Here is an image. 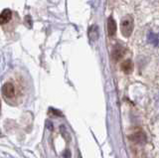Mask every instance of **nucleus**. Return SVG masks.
Segmentation results:
<instances>
[{
	"mask_svg": "<svg viewBox=\"0 0 159 158\" xmlns=\"http://www.w3.org/2000/svg\"><path fill=\"white\" fill-rule=\"evenodd\" d=\"M11 17H12V11L10 9H4L0 13V25H4V24L9 22Z\"/></svg>",
	"mask_w": 159,
	"mask_h": 158,
	"instance_id": "nucleus-4",
	"label": "nucleus"
},
{
	"mask_svg": "<svg viewBox=\"0 0 159 158\" xmlns=\"http://www.w3.org/2000/svg\"><path fill=\"white\" fill-rule=\"evenodd\" d=\"M120 68H121L122 72H124L125 74H129V73H131L133 70V64H132L131 60L123 61L120 65Z\"/></svg>",
	"mask_w": 159,
	"mask_h": 158,
	"instance_id": "nucleus-6",
	"label": "nucleus"
},
{
	"mask_svg": "<svg viewBox=\"0 0 159 158\" xmlns=\"http://www.w3.org/2000/svg\"><path fill=\"white\" fill-rule=\"evenodd\" d=\"M120 29L122 35L125 38H129L133 31V18L130 15H126L122 18L120 23Z\"/></svg>",
	"mask_w": 159,
	"mask_h": 158,
	"instance_id": "nucleus-1",
	"label": "nucleus"
},
{
	"mask_svg": "<svg viewBox=\"0 0 159 158\" xmlns=\"http://www.w3.org/2000/svg\"><path fill=\"white\" fill-rule=\"evenodd\" d=\"M0 112H1V101H0Z\"/></svg>",
	"mask_w": 159,
	"mask_h": 158,
	"instance_id": "nucleus-8",
	"label": "nucleus"
},
{
	"mask_svg": "<svg viewBox=\"0 0 159 158\" xmlns=\"http://www.w3.org/2000/svg\"><path fill=\"white\" fill-rule=\"evenodd\" d=\"M107 33L111 37H113L116 33V23L112 17L107 19Z\"/></svg>",
	"mask_w": 159,
	"mask_h": 158,
	"instance_id": "nucleus-5",
	"label": "nucleus"
},
{
	"mask_svg": "<svg viewBox=\"0 0 159 158\" xmlns=\"http://www.w3.org/2000/svg\"><path fill=\"white\" fill-rule=\"evenodd\" d=\"M112 59H113V61H119V60H121V59L123 58L124 56V49L121 47V46H116L113 48V50H112Z\"/></svg>",
	"mask_w": 159,
	"mask_h": 158,
	"instance_id": "nucleus-3",
	"label": "nucleus"
},
{
	"mask_svg": "<svg viewBox=\"0 0 159 158\" xmlns=\"http://www.w3.org/2000/svg\"><path fill=\"white\" fill-rule=\"evenodd\" d=\"M148 42L151 43L154 46H158L159 45V37L154 33H150L148 35Z\"/></svg>",
	"mask_w": 159,
	"mask_h": 158,
	"instance_id": "nucleus-7",
	"label": "nucleus"
},
{
	"mask_svg": "<svg viewBox=\"0 0 159 158\" xmlns=\"http://www.w3.org/2000/svg\"><path fill=\"white\" fill-rule=\"evenodd\" d=\"M1 92L6 100H12L16 97V88L11 82L5 83L1 88Z\"/></svg>",
	"mask_w": 159,
	"mask_h": 158,
	"instance_id": "nucleus-2",
	"label": "nucleus"
}]
</instances>
